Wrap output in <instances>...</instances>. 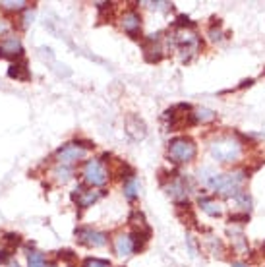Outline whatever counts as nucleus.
I'll return each instance as SVG.
<instances>
[{"mask_svg":"<svg viewBox=\"0 0 265 267\" xmlns=\"http://www.w3.org/2000/svg\"><path fill=\"white\" fill-rule=\"evenodd\" d=\"M234 199H236L242 207H248V209H250V205H252V199H250V196H248V192H240Z\"/></svg>","mask_w":265,"mask_h":267,"instance_id":"28","label":"nucleus"},{"mask_svg":"<svg viewBox=\"0 0 265 267\" xmlns=\"http://www.w3.org/2000/svg\"><path fill=\"white\" fill-rule=\"evenodd\" d=\"M122 29L132 39H138L140 29H142V16L136 10H128L122 16Z\"/></svg>","mask_w":265,"mask_h":267,"instance_id":"11","label":"nucleus"},{"mask_svg":"<svg viewBox=\"0 0 265 267\" xmlns=\"http://www.w3.org/2000/svg\"><path fill=\"white\" fill-rule=\"evenodd\" d=\"M84 159H86V151L80 149V147L74 145V143H66V145H62V147L56 151V161H58V165L72 167L74 163L84 161Z\"/></svg>","mask_w":265,"mask_h":267,"instance_id":"7","label":"nucleus"},{"mask_svg":"<svg viewBox=\"0 0 265 267\" xmlns=\"http://www.w3.org/2000/svg\"><path fill=\"white\" fill-rule=\"evenodd\" d=\"M76 240L88 248H103L106 242H108V236L105 232L97 231V229H91V227H78L76 231Z\"/></svg>","mask_w":265,"mask_h":267,"instance_id":"5","label":"nucleus"},{"mask_svg":"<svg viewBox=\"0 0 265 267\" xmlns=\"http://www.w3.org/2000/svg\"><path fill=\"white\" fill-rule=\"evenodd\" d=\"M177 25L180 29H186V27H195V23L188 16H178L177 18Z\"/></svg>","mask_w":265,"mask_h":267,"instance_id":"26","label":"nucleus"},{"mask_svg":"<svg viewBox=\"0 0 265 267\" xmlns=\"http://www.w3.org/2000/svg\"><path fill=\"white\" fill-rule=\"evenodd\" d=\"M114 252L118 258H130L134 254V242L130 234H118L114 238Z\"/></svg>","mask_w":265,"mask_h":267,"instance_id":"13","label":"nucleus"},{"mask_svg":"<svg viewBox=\"0 0 265 267\" xmlns=\"http://www.w3.org/2000/svg\"><path fill=\"white\" fill-rule=\"evenodd\" d=\"M232 267H248L246 264H240V262H232Z\"/></svg>","mask_w":265,"mask_h":267,"instance_id":"32","label":"nucleus"},{"mask_svg":"<svg viewBox=\"0 0 265 267\" xmlns=\"http://www.w3.org/2000/svg\"><path fill=\"white\" fill-rule=\"evenodd\" d=\"M82 175H84L86 184H89V186H97V188H101V186H105L106 182H108V173H106V169L103 167V163H101L99 159L86 161Z\"/></svg>","mask_w":265,"mask_h":267,"instance_id":"4","label":"nucleus"},{"mask_svg":"<svg viewBox=\"0 0 265 267\" xmlns=\"http://www.w3.org/2000/svg\"><path fill=\"white\" fill-rule=\"evenodd\" d=\"M31 21H33V12H25V18H23V27H27Z\"/></svg>","mask_w":265,"mask_h":267,"instance_id":"31","label":"nucleus"},{"mask_svg":"<svg viewBox=\"0 0 265 267\" xmlns=\"http://www.w3.org/2000/svg\"><path fill=\"white\" fill-rule=\"evenodd\" d=\"M197 203H199V207H201L205 213L209 215V217H221V215H223V207H221V203H219L215 197L199 196Z\"/></svg>","mask_w":265,"mask_h":267,"instance_id":"14","label":"nucleus"},{"mask_svg":"<svg viewBox=\"0 0 265 267\" xmlns=\"http://www.w3.org/2000/svg\"><path fill=\"white\" fill-rule=\"evenodd\" d=\"M27 267H47V260L41 252H27Z\"/></svg>","mask_w":265,"mask_h":267,"instance_id":"17","label":"nucleus"},{"mask_svg":"<svg viewBox=\"0 0 265 267\" xmlns=\"http://www.w3.org/2000/svg\"><path fill=\"white\" fill-rule=\"evenodd\" d=\"M138 190H140V184H138V180H136V178H132V180L124 182V196L128 197L130 201H134V199L138 197Z\"/></svg>","mask_w":265,"mask_h":267,"instance_id":"18","label":"nucleus"},{"mask_svg":"<svg viewBox=\"0 0 265 267\" xmlns=\"http://www.w3.org/2000/svg\"><path fill=\"white\" fill-rule=\"evenodd\" d=\"M2 240H4V244L8 246V250H16V246L21 244V236L16 234V232H6Z\"/></svg>","mask_w":265,"mask_h":267,"instance_id":"20","label":"nucleus"},{"mask_svg":"<svg viewBox=\"0 0 265 267\" xmlns=\"http://www.w3.org/2000/svg\"><path fill=\"white\" fill-rule=\"evenodd\" d=\"M250 221V215L248 213H232L229 217V223H238V225H246Z\"/></svg>","mask_w":265,"mask_h":267,"instance_id":"23","label":"nucleus"},{"mask_svg":"<svg viewBox=\"0 0 265 267\" xmlns=\"http://www.w3.org/2000/svg\"><path fill=\"white\" fill-rule=\"evenodd\" d=\"M58 258H60V260H64V262H68V264H74L78 256H76L72 250H60V252H58Z\"/></svg>","mask_w":265,"mask_h":267,"instance_id":"24","label":"nucleus"},{"mask_svg":"<svg viewBox=\"0 0 265 267\" xmlns=\"http://www.w3.org/2000/svg\"><path fill=\"white\" fill-rule=\"evenodd\" d=\"M8 78L19 80V82H29L31 74H29V68H27V60L25 58H18L16 62H12L10 68H8Z\"/></svg>","mask_w":265,"mask_h":267,"instance_id":"12","label":"nucleus"},{"mask_svg":"<svg viewBox=\"0 0 265 267\" xmlns=\"http://www.w3.org/2000/svg\"><path fill=\"white\" fill-rule=\"evenodd\" d=\"M246 177H248L246 171H234L230 175H223L217 194H221V196L225 197H236L242 192V184H244Z\"/></svg>","mask_w":265,"mask_h":267,"instance_id":"3","label":"nucleus"},{"mask_svg":"<svg viewBox=\"0 0 265 267\" xmlns=\"http://www.w3.org/2000/svg\"><path fill=\"white\" fill-rule=\"evenodd\" d=\"M72 143H74V145H78V147H80V149H84V151H88V149H93V147H95V143L91 142V140H82V138H76Z\"/></svg>","mask_w":265,"mask_h":267,"instance_id":"25","label":"nucleus"},{"mask_svg":"<svg viewBox=\"0 0 265 267\" xmlns=\"http://www.w3.org/2000/svg\"><path fill=\"white\" fill-rule=\"evenodd\" d=\"M211 157L219 163H236L242 157V143L232 136H221L209 145Z\"/></svg>","mask_w":265,"mask_h":267,"instance_id":"1","label":"nucleus"},{"mask_svg":"<svg viewBox=\"0 0 265 267\" xmlns=\"http://www.w3.org/2000/svg\"><path fill=\"white\" fill-rule=\"evenodd\" d=\"M105 196V192H95V190H86V186H78L72 192V201L80 207V209H88L91 207L99 197Z\"/></svg>","mask_w":265,"mask_h":267,"instance_id":"8","label":"nucleus"},{"mask_svg":"<svg viewBox=\"0 0 265 267\" xmlns=\"http://www.w3.org/2000/svg\"><path fill=\"white\" fill-rule=\"evenodd\" d=\"M8 35H12V23L8 21V19H0V37L2 39H6Z\"/></svg>","mask_w":265,"mask_h":267,"instance_id":"22","label":"nucleus"},{"mask_svg":"<svg viewBox=\"0 0 265 267\" xmlns=\"http://www.w3.org/2000/svg\"><path fill=\"white\" fill-rule=\"evenodd\" d=\"M12 252H14V250H8V248L0 250V264H2V266L12 264Z\"/></svg>","mask_w":265,"mask_h":267,"instance_id":"27","label":"nucleus"},{"mask_svg":"<svg viewBox=\"0 0 265 267\" xmlns=\"http://www.w3.org/2000/svg\"><path fill=\"white\" fill-rule=\"evenodd\" d=\"M84 267H110L108 260H99V258H86Z\"/></svg>","mask_w":265,"mask_h":267,"instance_id":"21","label":"nucleus"},{"mask_svg":"<svg viewBox=\"0 0 265 267\" xmlns=\"http://www.w3.org/2000/svg\"><path fill=\"white\" fill-rule=\"evenodd\" d=\"M10 267H19L18 264H14V262H12V264H10Z\"/></svg>","mask_w":265,"mask_h":267,"instance_id":"33","label":"nucleus"},{"mask_svg":"<svg viewBox=\"0 0 265 267\" xmlns=\"http://www.w3.org/2000/svg\"><path fill=\"white\" fill-rule=\"evenodd\" d=\"M209 39L215 41V43H217V41H223V31H221V27H219V25H217V27L213 25L211 29H209Z\"/></svg>","mask_w":265,"mask_h":267,"instance_id":"29","label":"nucleus"},{"mask_svg":"<svg viewBox=\"0 0 265 267\" xmlns=\"http://www.w3.org/2000/svg\"><path fill=\"white\" fill-rule=\"evenodd\" d=\"M29 6V2L25 0H19V2H2V8L6 12H25Z\"/></svg>","mask_w":265,"mask_h":267,"instance_id":"19","label":"nucleus"},{"mask_svg":"<svg viewBox=\"0 0 265 267\" xmlns=\"http://www.w3.org/2000/svg\"><path fill=\"white\" fill-rule=\"evenodd\" d=\"M165 190L175 201H184L188 197V192H190V182L186 177L177 175L175 178L169 180V184H165Z\"/></svg>","mask_w":265,"mask_h":267,"instance_id":"6","label":"nucleus"},{"mask_svg":"<svg viewBox=\"0 0 265 267\" xmlns=\"http://www.w3.org/2000/svg\"><path fill=\"white\" fill-rule=\"evenodd\" d=\"M47 267H56L54 264H47Z\"/></svg>","mask_w":265,"mask_h":267,"instance_id":"34","label":"nucleus"},{"mask_svg":"<svg viewBox=\"0 0 265 267\" xmlns=\"http://www.w3.org/2000/svg\"><path fill=\"white\" fill-rule=\"evenodd\" d=\"M74 175V169L72 167H66V165H56L53 171H51V177L54 178V182L58 184H66L68 180Z\"/></svg>","mask_w":265,"mask_h":267,"instance_id":"16","label":"nucleus"},{"mask_svg":"<svg viewBox=\"0 0 265 267\" xmlns=\"http://www.w3.org/2000/svg\"><path fill=\"white\" fill-rule=\"evenodd\" d=\"M126 134L130 140L140 142L147 136V126L138 114H128L126 116Z\"/></svg>","mask_w":265,"mask_h":267,"instance_id":"9","label":"nucleus"},{"mask_svg":"<svg viewBox=\"0 0 265 267\" xmlns=\"http://www.w3.org/2000/svg\"><path fill=\"white\" fill-rule=\"evenodd\" d=\"M4 58H10V60H18L23 58V47H21V41L16 35H8L6 39H2V45H0Z\"/></svg>","mask_w":265,"mask_h":267,"instance_id":"10","label":"nucleus"},{"mask_svg":"<svg viewBox=\"0 0 265 267\" xmlns=\"http://www.w3.org/2000/svg\"><path fill=\"white\" fill-rule=\"evenodd\" d=\"M149 8H155V10H169L173 4L171 2H145Z\"/></svg>","mask_w":265,"mask_h":267,"instance_id":"30","label":"nucleus"},{"mask_svg":"<svg viewBox=\"0 0 265 267\" xmlns=\"http://www.w3.org/2000/svg\"><path fill=\"white\" fill-rule=\"evenodd\" d=\"M190 118H192V124H207V122H213L217 118V112L211 110V108H195L190 112Z\"/></svg>","mask_w":265,"mask_h":267,"instance_id":"15","label":"nucleus"},{"mask_svg":"<svg viewBox=\"0 0 265 267\" xmlns=\"http://www.w3.org/2000/svg\"><path fill=\"white\" fill-rule=\"evenodd\" d=\"M169 159L175 165H186L192 163L197 155V147H195L194 140L186 138V136H178L169 142Z\"/></svg>","mask_w":265,"mask_h":267,"instance_id":"2","label":"nucleus"}]
</instances>
